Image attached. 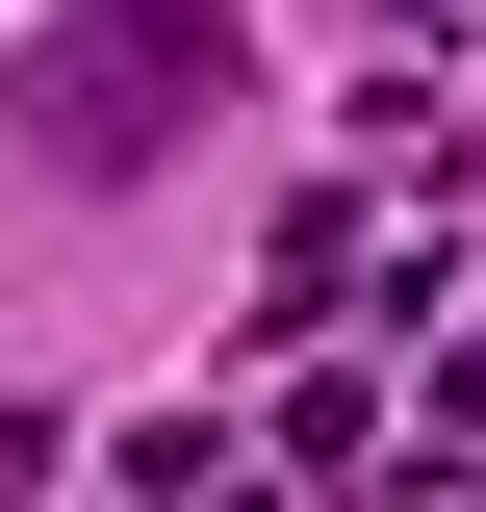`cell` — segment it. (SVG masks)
Listing matches in <instances>:
<instances>
[{
  "mask_svg": "<svg viewBox=\"0 0 486 512\" xmlns=\"http://www.w3.org/2000/svg\"><path fill=\"white\" fill-rule=\"evenodd\" d=\"M231 0H77L52 52H26V154H77V180H154L205 103H231Z\"/></svg>",
  "mask_w": 486,
  "mask_h": 512,
  "instance_id": "obj_1",
  "label": "cell"
},
{
  "mask_svg": "<svg viewBox=\"0 0 486 512\" xmlns=\"http://www.w3.org/2000/svg\"><path fill=\"white\" fill-rule=\"evenodd\" d=\"M435 410H461V436H486V333H461V359H435Z\"/></svg>",
  "mask_w": 486,
  "mask_h": 512,
  "instance_id": "obj_2",
  "label": "cell"
}]
</instances>
